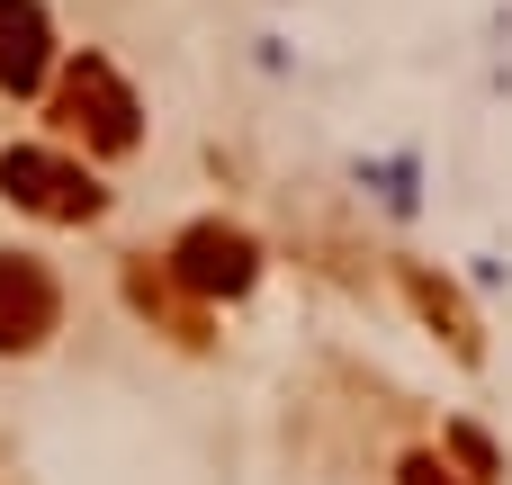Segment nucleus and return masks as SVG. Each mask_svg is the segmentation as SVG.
Here are the masks:
<instances>
[{"instance_id":"f257e3e1","label":"nucleus","mask_w":512,"mask_h":485,"mask_svg":"<svg viewBox=\"0 0 512 485\" xmlns=\"http://www.w3.org/2000/svg\"><path fill=\"white\" fill-rule=\"evenodd\" d=\"M54 126H63V135H81V144H99V153H135L144 108H135V90L117 81V63H108V54H81V63H63Z\"/></svg>"},{"instance_id":"f03ea898","label":"nucleus","mask_w":512,"mask_h":485,"mask_svg":"<svg viewBox=\"0 0 512 485\" xmlns=\"http://www.w3.org/2000/svg\"><path fill=\"white\" fill-rule=\"evenodd\" d=\"M0 198L27 207V216H45V225H90V216L108 207L99 180H90L81 162L45 153V144H9V153H0Z\"/></svg>"},{"instance_id":"7ed1b4c3","label":"nucleus","mask_w":512,"mask_h":485,"mask_svg":"<svg viewBox=\"0 0 512 485\" xmlns=\"http://www.w3.org/2000/svg\"><path fill=\"white\" fill-rule=\"evenodd\" d=\"M171 279L189 288V297H243L252 279H261V243L243 234V225H189L180 243H171Z\"/></svg>"},{"instance_id":"20e7f679","label":"nucleus","mask_w":512,"mask_h":485,"mask_svg":"<svg viewBox=\"0 0 512 485\" xmlns=\"http://www.w3.org/2000/svg\"><path fill=\"white\" fill-rule=\"evenodd\" d=\"M54 315H63L54 270H45L36 252H0V360H9V351H36V342L54 333Z\"/></svg>"},{"instance_id":"39448f33","label":"nucleus","mask_w":512,"mask_h":485,"mask_svg":"<svg viewBox=\"0 0 512 485\" xmlns=\"http://www.w3.org/2000/svg\"><path fill=\"white\" fill-rule=\"evenodd\" d=\"M45 63H54V27H45V9H36V0H0V90L27 99V90L45 81Z\"/></svg>"},{"instance_id":"423d86ee","label":"nucleus","mask_w":512,"mask_h":485,"mask_svg":"<svg viewBox=\"0 0 512 485\" xmlns=\"http://www.w3.org/2000/svg\"><path fill=\"white\" fill-rule=\"evenodd\" d=\"M405 297H414V315H423V324H432V333H441L459 360H477V351H486V342H477V315H468V297H459L450 279H432L423 261L405 270Z\"/></svg>"},{"instance_id":"0eeeda50","label":"nucleus","mask_w":512,"mask_h":485,"mask_svg":"<svg viewBox=\"0 0 512 485\" xmlns=\"http://www.w3.org/2000/svg\"><path fill=\"white\" fill-rule=\"evenodd\" d=\"M396 485H477V477H459V468H450L441 450H414V459L396 468Z\"/></svg>"},{"instance_id":"6e6552de","label":"nucleus","mask_w":512,"mask_h":485,"mask_svg":"<svg viewBox=\"0 0 512 485\" xmlns=\"http://www.w3.org/2000/svg\"><path fill=\"white\" fill-rule=\"evenodd\" d=\"M450 459H459V468H468V477H477V485L495 477V450H486V432H468V423L450 432Z\"/></svg>"}]
</instances>
